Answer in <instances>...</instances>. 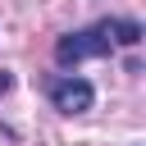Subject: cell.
I'll return each instance as SVG.
<instances>
[{"mask_svg":"<svg viewBox=\"0 0 146 146\" xmlns=\"http://www.w3.org/2000/svg\"><path fill=\"white\" fill-rule=\"evenodd\" d=\"M114 50V41H110V32H105V18L96 23V27H87V32H68V36H59L55 41V59L68 68V64H78V59H100V55H110Z\"/></svg>","mask_w":146,"mask_h":146,"instance_id":"obj_1","label":"cell"},{"mask_svg":"<svg viewBox=\"0 0 146 146\" xmlns=\"http://www.w3.org/2000/svg\"><path fill=\"white\" fill-rule=\"evenodd\" d=\"M50 100H55L59 114H87L91 100H96V91H91L87 78H55L50 82Z\"/></svg>","mask_w":146,"mask_h":146,"instance_id":"obj_2","label":"cell"},{"mask_svg":"<svg viewBox=\"0 0 146 146\" xmlns=\"http://www.w3.org/2000/svg\"><path fill=\"white\" fill-rule=\"evenodd\" d=\"M105 32H110V41H119V46H137V41H141V23H137V18H105Z\"/></svg>","mask_w":146,"mask_h":146,"instance_id":"obj_3","label":"cell"}]
</instances>
